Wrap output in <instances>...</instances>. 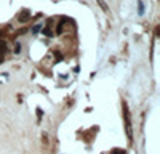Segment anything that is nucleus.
<instances>
[{
	"label": "nucleus",
	"instance_id": "obj_1",
	"mask_svg": "<svg viewBox=\"0 0 160 154\" xmlns=\"http://www.w3.org/2000/svg\"><path fill=\"white\" fill-rule=\"evenodd\" d=\"M123 111H125V125H127V135L131 140V124H130V114H128V108L123 103Z\"/></svg>",
	"mask_w": 160,
	"mask_h": 154
},
{
	"label": "nucleus",
	"instance_id": "obj_2",
	"mask_svg": "<svg viewBox=\"0 0 160 154\" xmlns=\"http://www.w3.org/2000/svg\"><path fill=\"white\" fill-rule=\"evenodd\" d=\"M53 24H54V18H50L48 21H47V26H45V29H43V34H45L47 37H51V35H53V31H51Z\"/></svg>",
	"mask_w": 160,
	"mask_h": 154
},
{
	"label": "nucleus",
	"instance_id": "obj_3",
	"mask_svg": "<svg viewBox=\"0 0 160 154\" xmlns=\"http://www.w3.org/2000/svg\"><path fill=\"white\" fill-rule=\"evenodd\" d=\"M30 19V13L29 11H21L18 15V21H21V23H26V21H29Z\"/></svg>",
	"mask_w": 160,
	"mask_h": 154
},
{
	"label": "nucleus",
	"instance_id": "obj_4",
	"mask_svg": "<svg viewBox=\"0 0 160 154\" xmlns=\"http://www.w3.org/2000/svg\"><path fill=\"white\" fill-rule=\"evenodd\" d=\"M6 53V42L5 40H0V55Z\"/></svg>",
	"mask_w": 160,
	"mask_h": 154
},
{
	"label": "nucleus",
	"instance_id": "obj_5",
	"mask_svg": "<svg viewBox=\"0 0 160 154\" xmlns=\"http://www.w3.org/2000/svg\"><path fill=\"white\" fill-rule=\"evenodd\" d=\"M98 3H99V6L104 10V11L109 13V8H107V5H106V3H104V0H98Z\"/></svg>",
	"mask_w": 160,
	"mask_h": 154
},
{
	"label": "nucleus",
	"instance_id": "obj_6",
	"mask_svg": "<svg viewBox=\"0 0 160 154\" xmlns=\"http://www.w3.org/2000/svg\"><path fill=\"white\" fill-rule=\"evenodd\" d=\"M40 27H42V24H37V26H34L32 32H39V31H40Z\"/></svg>",
	"mask_w": 160,
	"mask_h": 154
},
{
	"label": "nucleus",
	"instance_id": "obj_7",
	"mask_svg": "<svg viewBox=\"0 0 160 154\" xmlns=\"http://www.w3.org/2000/svg\"><path fill=\"white\" fill-rule=\"evenodd\" d=\"M21 51V45H16V48H15V53H19Z\"/></svg>",
	"mask_w": 160,
	"mask_h": 154
},
{
	"label": "nucleus",
	"instance_id": "obj_8",
	"mask_svg": "<svg viewBox=\"0 0 160 154\" xmlns=\"http://www.w3.org/2000/svg\"><path fill=\"white\" fill-rule=\"evenodd\" d=\"M114 153H115V154H125L123 151H118V149H115V151H114Z\"/></svg>",
	"mask_w": 160,
	"mask_h": 154
},
{
	"label": "nucleus",
	"instance_id": "obj_9",
	"mask_svg": "<svg viewBox=\"0 0 160 154\" xmlns=\"http://www.w3.org/2000/svg\"><path fill=\"white\" fill-rule=\"evenodd\" d=\"M0 35H2V32H0Z\"/></svg>",
	"mask_w": 160,
	"mask_h": 154
}]
</instances>
